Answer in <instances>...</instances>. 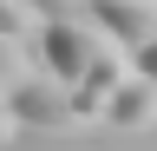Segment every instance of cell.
Returning a JSON list of instances; mask_svg holds the SVG:
<instances>
[{
  "instance_id": "6da1fadb",
  "label": "cell",
  "mask_w": 157,
  "mask_h": 151,
  "mask_svg": "<svg viewBox=\"0 0 157 151\" xmlns=\"http://www.w3.org/2000/svg\"><path fill=\"white\" fill-rule=\"evenodd\" d=\"M111 33H98L85 13H59V20H39V72H52V79H78L85 72V59L98 46H105Z\"/></svg>"
},
{
  "instance_id": "ba28073f",
  "label": "cell",
  "mask_w": 157,
  "mask_h": 151,
  "mask_svg": "<svg viewBox=\"0 0 157 151\" xmlns=\"http://www.w3.org/2000/svg\"><path fill=\"white\" fill-rule=\"evenodd\" d=\"M124 59H131V72L157 79V33H151V40H137V46H124Z\"/></svg>"
},
{
  "instance_id": "8992f818",
  "label": "cell",
  "mask_w": 157,
  "mask_h": 151,
  "mask_svg": "<svg viewBox=\"0 0 157 151\" xmlns=\"http://www.w3.org/2000/svg\"><path fill=\"white\" fill-rule=\"evenodd\" d=\"M26 72H33V59L20 53V40H7V33H0V99H7V92L26 79Z\"/></svg>"
},
{
  "instance_id": "9c48e42d",
  "label": "cell",
  "mask_w": 157,
  "mask_h": 151,
  "mask_svg": "<svg viewBox=\"0 0 157 151\" xmlns=\"http://www.w3.org/2000/svg\"><path fill=\"white\" fill-rule=\"evenodd\" d=\"M39 20H59V13H85V0H33Z\"/></svg>"
},
{
  "instance_id": "7a4b0ae2",
  "label": "cell",
  "mask_w": 157,
  "mask_h": 151,
  "mask_svg": "<svg viewBox=\"0 0 157 151\" xmlns=\"http://www.w3.org/2000/svg\"><path fill=\"white\" fill-rule=\"evenodd\" d=\"M7 105H13L20 131H66V125H78V118H72V92H66V79H52V72H39V66L7 92Z\"/></svg>"
},
{
  "instance_id": "3957f363",
  "label": "cell",
  "mask_w": 157,
  "mask_h": 151,
  "mask_svg": "<svg viewBox=\"0 0 157 151\" xmlns=\"http://www.w3.org/2000/svg\"><path fill=\"white\" fill-rule=\"evenodd\" d=\"M124 72H131L124 46H118V40H105V46H98L92 59H85V72H78V79L66 85V92H72V118H78V125L105 118V99L118 92V79H124Z\"/></svg>"
},
{
  "instance_id": "52a82bcc",
  "label": "cell",
  "mask_w": 157,
  "mask_h": 151,
  "mask_svg": "<svg viewBox=\"0 0 157 151\" xmlns=\"http://www.w3.org/2000/svg\"><path fill=\"white\" fill-rule=\"evenodd\" d=\"M0 33H7V40L39 33V7H33V0H0Z\"/></svg>"
},
{
  "instance_id": "5b68a950",
  "label": "cell",
  "mask_w": 157,
  "mask_h": 151,
  "mask_svg": "<svg viewBox=\"0 0 157 151\" xmlns=\"http://www.w3.org/2000/svg\"><path fill=\"white\" fill-rule=\"evenodd\" d=\"M105 125H118V131H151V125H157V79L124 72L118 92L105 99Z\"/></svg>"
},
{
  "instance_id": "277c9868",
  "label": "cell",
  "mask_w": 157,
  "mask_h": 151,
  "mask_svg": "<svg viewBox=\"0 0 157 151\" xmlns=\"http://www.w3.org/2000/svg\"><path fill=\"white\" fill-rule=\"evenodd\" d=\"M85 20L98 33H111L118 46H137L157 33V0H85Z\"/></svg>"
},
{
  "instance_id": "30bf717a",
  "label": "cell",
  "mask_w": 157,
  "mask_h": 151,
  "mask_svg": "<svg viewBox=\"0 0 157 151\" xmlns=\"http://www.w3.org/2000/svg\"><path fill=\"white\" fill-rule=\"evenodd\" d=\"M13 138H20V118H13V105L0 99V145H13Z\"/></svg>"
}]
</instances>
